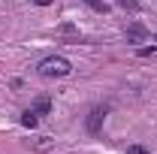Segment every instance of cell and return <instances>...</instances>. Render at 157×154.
<instances>
[{
	"mask_svg": "<svg viewBox=\"0 0 157 154\" xmlns=\"http://www.w3.org/2000/svg\"><path fill=\"white\" fill-rule=\"evenodd\" d=\"M36 73L45 76V79H60V76H70V73H73V64L67 58H60V55H48V58L39 60Z\"/></svg>",
	"mask_w": 157,
	"mask_h": 154,
	"instance_id": "cell-1",
	"label": "cell"
},
{
	"mask_svg": "<svg viewBox=\"0 0 157 154\" xmlns=\"http://www.w3.org/2000/svg\"><path fill=\"white\" fill-rule=\"evenodd\" d=\"M103 121H106V109H103V106L91 109V112H88V118H85V127H88V133L97 136L100 130H103Z\"/></svg>",
	"mask_w": 157,
	"mask_h": 154,
	"instance_id": "cell-2",
	"label": "cell"
},
{
	"mask_svg": "<svg viewBox=\"0 0 157 154\" xmlns=\"http://www.w3.org/2000/svg\"><path fill=\"white\" fill-rule=\"evenodd\" d=\"M124 37H127V42H145V39H148V30H145L142 24H130Z\"/></svg>",
	"mask_w": 157,
	"mask_h": 154,
	"instance_id": "cell-3",
	"label": "cell"
},
{
	"mask_svg": "<svg viewBox=\"0 0 157 154\" xmlns=\"http://www.w3.org/2000/svg\"><path fill=\"white\" fill-rule=\"evenodd\" d=\"M30 112H33V115H48V112H52V100H48V97H39L36 103L30 106Z\"/></svg>",
	"mask_w": 157,
	"mask_h": 154,
	"instance_id": "cell-4",
	"label": "cell"
},
{
	"mask_svg": "<svg viewBox=\"0 0 157 154\" xmlns=\"http://www.w3.org/2000/svg\"><path fill=\"white\" fill-rule=\"evenodd\" d=\"M36 121H39V115H33L30 109H27V112L21 115V124H24V127H36Z\"/></svg>",
	"mask_w": 157,
	"mask_h": 154,
	"instance_id": "cell-5",
	"label": "cell"
},
{
	"mask_svg": "<svg viewBox=\"0 0 157 154\" xmlns=\"http://www.w3.org/2000/svg\"><path fill=\"white\" fill-rule=\"evenodd\" d=\"M85 3H88L91 9H97V12H106V3H103V0H85Z\"/></svg>",
	"mask_w": 157,
	"mask_h": 154,
	"instance_id": "cell-6",
	"label": "cell"
},
{
	"mask_svg": "<svg viewBox=\"0 0 157 154\" xmlns=\"http://www.w3.org/2000/svg\"><path fill=\"white\" fill-rule=\"evenodd\" d=\"M118 3H121L124 9H130V12H136V9H139V3H136V0H118Z\"/></svg>",
	"mask_w": 157,
	"mask_h": 154,
	"instance_id": "cell-7",
	"label": "cell"
},
{
	"mask_svg": "<svg viewBox=\"0 0 157 154\" xmlns=\"http://www.w3.org/2000/svg\"><path fill=\"white\" fill-rule=\"evenodd\" d=\"M127 154H151V151H148V148H142V145H130Z\"/></svg>",
	"mask_w": 157,
	"mask_h": 154,
	"instance_id": "cell-8",
	"label": "cell"
},
{
	"mask_svg": "<svg viewBox=\"0 0 157 154\" xmlns=\"http://www.w3.org/2000/svg\"><path fill=\"white\" fill-rule=\"evenodd\" d=\"M148 55H154V45H145V48H139V58H148Z\"/></svg>",
	"mask_w": 157,
	"mask_h": 154,
	"instance_id": "cell-9",
	"label": "cell"
},
{
	"mask_svg": "<svg viewBox=\"0 0 157 154\" xmlns=\"http://www.w3.org/2000/svg\"><path fill=\"white\" fill-rule=\"evenodd\" d=\"M36 3H39V6H48V3H52V0H36Z\"/></svg>",
	"mask_w": 157,
	"mask_h": 154,
	"instance_id": "cell-10",
	"label": "cell"
},
{
	"mask_svg": "<svg viewBox=\"0 0 157 154\" xmlns=\"http://www.w3.org/2000/svg\"><path fill=\"white\" fill-rule=\"evenodd\" d=\"M154 42H157V37H154Z\"/></svg>",
	"mask_w": 157,
	"mask_h": 154,
	"instance_id": "cell-11",
	"label": "cell"
}]
</instances>
